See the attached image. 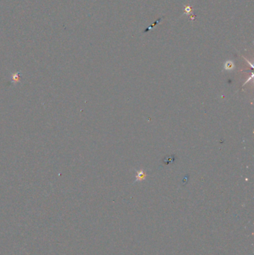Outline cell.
<instances>
[{"instance_id": "6da1fadb", "label": "cell", "mask_w": 254, "mask_h": 255, "mask_svg": "<svg viewBox=\"0 0 254 255\" xmlns=\"http://www.w3.org/2000/svg\"><path fill=\"white\" fill-rule=\"evenodd\" d=\"M145 173H144V172H143L142 170H140V171H139V172H137V175L136 176V181H138V180H142V179L145 178Z\"/></svg>"}, {"instance_id": "7a4b0ae2", "label": "cell", "mask_w": 254, "mask_h": 255, "mask_svg": "<svg viewBox=\"0 0 254 255\" xmlns=\"http://www.w3.org/2000/svg\"><path fill=\"white\" fill-rule=\"evenodd\" d=\"M233 66H234V64L232 61H227L225 63V65H224V67H225V69H233Z\"/></svg>"}]
</instances>
